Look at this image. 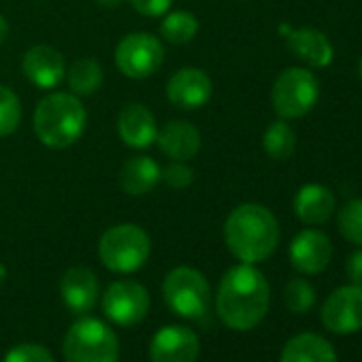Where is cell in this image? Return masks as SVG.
<instances>
[{"label":"cell","mask_w":362,"mask_h":362,"mask_svg":"<svg viewBox=\"0 0 362 362\" xmlns=\"http://www.w3.org/2000/svg\"><path fill=\"white\" fill-rule=\"evenodd\" d=\"M162 153L173 162H188L201 149V132L184 119L168 122L156 136Z\"/></svg>","instance_id":"18"},{"label":"cell","mask_w":362,"mask_h":362,"mask_svg":"<svg viewBox=\"0 0 362 362\" xmlns=\"http://www.w3.org/2000/svg\"><path fill=\"white\" fill-rule=\"evenodd\" d=\"M162 181V168L149 156H132L122 164L119 186L130 197H143Z\"/></svg>","instance_id":"19"},{"label":"cell","mask_w":362,"mask_h":362,"mask_svg":"<svg viewBox=\"0 0 362 362\" xmlns=\"http://www.w3.org/2000/svg\"><path fill=\"white\" fill-rule=\"evenodd\" d=\"M317 96H320V86L315 75L307 69H296V66L284 71L273 83V92H271L273 109L281 119L303 117L313 109Z\"/></svg>","instance_id":"7"},{"label":"cell","mask_w":362,"mask_h":362,"mask_svg":"<svg viewBox=\"0 0 362 362\" xmlns=\"http://www.w3.org/2000/svg\"><path fill=\"white\" fill-rule=\"evenodd\" d=\"M103 311L117 326H134L149 311V292L136 281H113L105 290Z\"/></svg>","instance_id":"9"},{"label":"cell","mask_w":362,"mask_h":362,"mask_svg":"<svg viewBox=\"0 0 362 362\" xmlns=\"http://www.w3.org/2000/svg\"><path fill=\"white\" fill-rule=\"evenodd\" d=\"M332 258V243L320 230H303L290 243V262L305 275L322 273Z\"/></svg>","instance_id":"13"},{"label":"cell","mask_w":362,"mask_h":362,"mask_svg":"<svg viewBox=\"0 0 362 362\" xmlns=\"http://www.w3.org/2000/svg\"><path fill=\"white\" fill-rule=\"evenodd\" d=\"M279 30L286 37L288 49L305 64L313 69H324L332 62L334 49L324 33L313 28H290V26H281Z\"/></svg>","instance_id":"15"},{"label":"cell","mask_w":362,"mask_h":362,"mask_svg":"<svg viewBox=\"0 0 362 362\" xmlns=\"http://www.w3.org/2000/svg\"><path fill=\"white\" fill-rule=\"evenodd\" d=\"M22 119V103L18 94L0 86V136H9L18 130Z\"/></svg>","instance_id":"25"},{"label":"cell","mask_w":362,"mask_h":362,"mask_svg":"<svg viewBox=\"0 0 362 362\" xmlns=\"http://www.w3.org/2000/svg\"><path fill=\"white\" fill-rule=\"evenodd\" d=\"M199 351L201 341L186 326H164L149 343L151 362H197Z\"/></svg>","instance_id":"11"},{"label":"cell","mask_w":362,"mask_h":362,"mask_svg":"<svg viewBox=\"0 0 362 362\" xmlns=\"http://www.w3.org/2000/svg\"><path fill=\"white\" fill-rule=\"evenodd\" d=\"M5 362H56V360L45 345L22 343V345H16L7 351Z\"/></svg>","instance_id":"28"},{"label":"cell","mask_w":362,"mask_h":362,"mask_svg":"<svg viewBox=\"0 0 362 362\" xmlns=\"http://www.w3.org/2000/svg\"><path fill=\"white\" fill-rule=\"evenodd\" d=\"M66 362H119L115 332L96 317H79L64 337Z\"/></svg>","instance_id":"4"},{"label":"cell","mask_w":362,"mask_h":362,"mask_svg":"<svg viewBox=\"0 0 362 362\" xmlns=\"http://www.w3.org/2000/svg\"><path fill=\"white\" fill-rule=\"evenodd\" d=\"M7 35H9V24L3 16H0V43H5Z\"/></svg>","instance_id":"32"},{"label":"cell","mask_w":362,"mask_h":362,"mask_svg":"<svg viewBox=\"0 0 362 362\" xmlns=\"http://www.w3.org/2000/svg\"><path fill=\"white\" fill-rule=\"evenodd\" d=\"M96 3L100 5V7H105V9H115L122 0H96Z\"/></svg>","instance_id":"33"},{"label":"cell","mask_w":362,"mask_h":362,"mask_svg":"<svg viewBox=\"0 0 362 362\" xmlns=\"http://www.w3.org/2000/svg\"><path fill=\"white\" fill-rule=\"evenodd\" d=\"M130 5L136 13L145 18H162L168 13L173 0H130Z\"/></svg>","instance_id":"30"},{"label":"cell","mask_w":362,"mask_h":362,"mask_svg":"<svg viewBox=\"0 0 362 362\" xmlns=\"http://www.w3.org/2000/svg\"><path fill=\"white\" fill-rule=\"evenodd\" d=\"M103 86V69L92 58H81L71 64L69 88L75 96H92Z\"/></svg>","instance_id":"22"},{"label":"cell","mask_w":362,"mask_h":362,"mask_svg":"<svg viewBox=\"0 0 362 362\" xmlns=\"http://www.w3.org/2000/svg\"><path fill=\"white\" fill-rule=\"evenodd\" d=\"M199 33V22L188 11H173L160 24V35L173 45H186Z\"/></svg>","instance_id":"23"},{"label":"cell","mask_w":362,"mask_h":362,"mask_svg":"<svg viewBox=\"0 0 362 362\" xmlns=\"http://www.w3.org/2000/svg\"><path fill=\"white\" fill-rule=\"evenodd\" d=\"M358 75H360V81H362V60H360V64H358Z\"/></svg>","instance_id":"35"},{"label":"cell","mask_w":362,"mask_h":362,"mask_svg":"<svg viewBox=\"0 0 362 362\" xmlns=\"http://www.w3.org/2000/svg\"><path fill=\"white\" fill-rule=\"evenodd\" d=\"M166 307L186 320H203L209 313V284L192 267L173 269L162 284Z\"/></svg>","instance_id":"6"},{"label":"cell","mask_w":362,"mask_h":362,"mask_svg":"<svg viewBox=\"0 0 362 362\" xmlns=\"http://www.w3.org/2000/svg\"><path fill=\"white\" fill-rule=\"evenodd\" d=\"M88 113L81 100L69 92L45 96L35 111V132L52 149H66L77 143L86 130Z\"/></svg>","instance_id":"3"},{"label":"cell","mask_w":362,"mask_h":362,"mask_svg":"<svg viewBox=\"0 0 362 362\" xmlns=\"http://www.w3.org/2000/svg\"><path fill=\"white\" fill-rule=\"evenodd\" d=\"M269 281L254 264L241 262L220 281L216 298L218 315L233 330H250L258 326L269 311Z\"/></svg>","instance_id":"1"},{"label":"cell","mask_w":362,"mask_h":362,"mask_svg":"<svg viewBox=\"0 0 362 362\" xmlns=\"http://www.w3.org/2000/svg\"><path fill=\"white\" fill-rule=\"evenodd\" d=\"M339 230L349 243L362 245V199L349 201L341 209V214H339Z\"/></svg>","instance_id":"26"},{"label":"cell","mask_w":362,"mask_h":362,"mask_svg":"<svg viewBox=\"0 0 362 362\" xmlns=\"http://www.w3.org/2000/svg\"><path fill=\"white\" fill-rule=\"evenodd\" d=\"M149 252V235L134 224H117L109 228L98 243V258L113 273L139 271L147 262Z\"/></svg>","instance_id":"5"},{"label":"cell","mask_w":362,"mask_h":362,"mask_svg":"<svg viewBox=\"0 0 362 362\" xmlns=\"http://www.w3.org/2000/svg\"><path fill=\"white\" fill-rule=\"evenodd\" d=\"M164 62V47L160 39L147 33L124 37L115 47V64L122 75L130 79H147L160 71Z\"/></svg>","instance_id":"8"},{"label":"cell","mask_w":362,"mask_h":362,"mask_svg":"<svg viewBox=\"0 0 362 362\" xmlns=\"http://www.w3.org/2000/svg\"><path fill=\"white\" fill-rule=\"evenodd\" d=\"M279 362H337V351L324 337L303 332L284 345Z\"/></svg>","instance_id":"21"},{"label":"cell","mask_w":362,"mask_h":362,"mask_svg":"<svg viewBox=\"0 0 362 362\" xmlns=\"http://www.w3.org/2000/svg\"><path fill=\"white\" fill-rule=\"evenodd\" d=\"M345 273H347V277H349V281H351V284L362 286V250L354 252V254L347 258Z\"/></svg>","instance_id":"31"},{"label":"cell","mask_w":362,"mask_h":362,"mask_svg":"<svg viewBox=\"0 0 362 362\" xmlns=\"http://www.w3.org/2000/svg\"><path fill=\"white\" fill-rule=\"evenodd\" d=\"M224 239L235 258L245 264H256L277 250L279 224L267 207L245 203L228 216L224 224Z\"/></svg>","instance_id":"2"},{"label":"cell","mask_w":362,"mask_h":362,"mask_svg":"<svg viewBox=\"0 0 362 362\" xmlns=\"http://www.w3.org/2000/svg\"><path fill=\"white\" fill-rule=\"evenodd\" d=\"M322 322L334 334H349L362 328V286H343L334 290L324 307Z\"/></svg>","instance_id":"10"},{"label":"cell","mask_w":362,"mask_h":362,"mask_svg":"<svg viewBox=\"0 0 362 362\" xmlns=\"http://www.w3.org/2000/svg\"><path fill=\"white\" fill-rule=\"evenodd\" d=\"M192 179H194V170L184 162H173L162 170V181L173 190H184L186 186L192 184Z\"/></svg>","instance_id":"29"},{"label":"cell","mask_w":362,"mask_h":362,"mask_svg":"<svg viewBox=\"0 0 362 362\" xmlns=\"http://www.w3.org/2000/svg\"><path fill=\"white\" fill-rule=\"evenodd\" d=\"M334 194L322 184H307L294 197V214L303 224L317 226L330 220L334 211Z\"/></svg>","instance_id":"20"},{"label":"cell","mask_w":362,"mask_h":362,"mask_svg":"<svg viewBox=\"0 0 362 362\" xmlns=\"http://www.w3.org/2000/svg\"><path fill=\"white\" fill-rule=\"evenodd\" d=\"M24 75L28 81L41 90H54L62 83L66 75L64 58L58 49L49 45H35L24 54L22 60Z\"/></svg>","instance_id":"14"},{"label":"cell","mask_w":362,"mask_h":362,"mask_svg":"<svg viewBox=\"0 0 362 362\" xmlns=\"http://www.w3.org/2000/svg\"><path fill=\"white\" fill-rule=\"evenodd\" d=\"M284 296H286L288 309L294 311V313H305V311H309V309L313 307V303H315V290H313V286H311L309 281L300 279V277L288 281Z\"/></svg>","instance_id":"27"},{"label":"cell","mask_w":362,"mask_h":362,"mask_svg":"<svg viewBox=\"0 0 362 362\" xmlns=\"http://www.w3.org/2000/svg\"><path fill=\"white\" fill-rule=\"evenodd\" d=\"M214 92L211 79L201 69H179L166 83L168 100L179 109H201L209 103Z\"/></svg>","instance_id":"12"},{"label":"cell","mask_w":362,"mask_h":362,"mask_svg":"<svg viewBox=\"0 0 362 362\" xmlns=\"http://www.w3.org/2000/svg\"><path fill=\"white\" fill-rule=\"evenodd\" d=\"M262 145H264V151L273 160H288L296 149V134L288 122L279 119L267 128V132L262 136Z\"/></svg>","instance_id":"24"},{"label":"cell","mask_w":362,"mask_h":362,"mask_svg":"<svg viewBox=\"0 0 362 362\" xmlns=\"http://www.w3.org/2000/svg\"><path fill=\"white\" fill-rule=\"evenodd\" d=\"M60 294L69 311L75 315H86L98 300V279L90 269L73 267L60 279Z\"/></svg>","instance_id":"16"},{"label":"cell","mask_w":362,"mask_h":362,"mask_svg":"<svg viewBox=\"0 0 362 362\" xmlns=\"http://www.w3.org/2000/svg\"><path fill=\"white\" fill-rule=\"evenodd\" d=\"M117 134L132 149H145L156 143L158 126L151 111L139 103H128L117 113Z\"/></svg>","instance_id":"17"},{"label":"cell","mask_w":362,"mask_h":362,"mask_svg":"<svg viewBox=\"0 0 362 362\" xmlns=\"http://www.w3.org/2000/svg\"><path fill=\"white\" fill-rule=\"evenodd\" d=\"M5 279H7V269H5L3 264H0V286L5 284Z\"/></svg>","instance_id":"34"}]
</instances>
